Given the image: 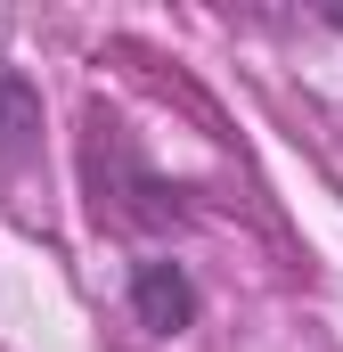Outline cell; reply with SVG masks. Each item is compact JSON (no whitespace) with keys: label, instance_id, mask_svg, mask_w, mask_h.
I'll list each match as a JSON object with an SVG mask.
<instances>
[{"label":"cell","instance_id":"7a4b0ae2","mask_svg":"<svg viewBox=\"0 0 343 352\" xmlns=\"http://www.w3.org/2000/svg\"><path fill=\"white\" fill-rule=\"evenodd\" d=\"M33 140H41V98H33V82H25L16 66H0V156L25 164Z\"/></svg>","mask_w":343,"mask_h":352},{"label":"cell","instance_id":"6da1fadb","mask_svg":"<svg viewBox=\"0 0 343 352\" xmlns=\"http://www.w3.org/2000/svg\"><path fill=\"white\" fill-rule=\"evenodd\" d=\"M131 311H139L147 336H180V328L196 320V287H188V270H180V263H139V270H131Z\"/></svg>","mask_w":343,"mask_h":352}]
</instances>
